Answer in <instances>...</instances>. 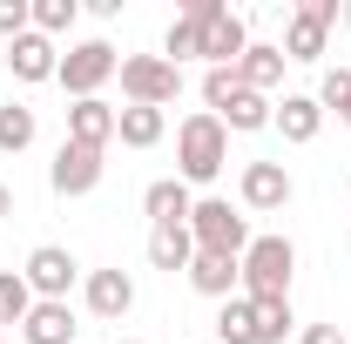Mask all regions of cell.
Instances as JSON below:
<instances>
[{"instance_id":"obj_7","label":"cell","mask_w":351,"mask_h":344,"mask_svg":"<svg viewBox=\"0 0 351 344\" xmlns=\"http://www.w3.org/2000/svg\"><path fill=\"white\" fill-rule=\"evenodd\" d=\"M27 291L34 297H54V304H68V291L82 284V263H75V250H61V243H41V250H27Z\"/></svg>"},{"instance_id":"obj_9","label":"cell","mask_w":351,"mask_h":344,"mask_svg":"<svg viewBox=\"0 0 351 344\" xmlns=\"http://www.w3.org/2000/svg\"><path fill=\"white\" fill-rule=\"evenodd\" d=\"M237 263L243 257H217V250H196V257H189V270H182V277H189V291H196V297H237V291H243V270H237Z\"/></svg>"},{"instance_id":"obj_15","label":"cell","mask_w":351,"mask_h":344,"mask_svg":"<svg viewBox=\"0 0 351 344\" xmlns=\"http://www.w3.org/2000/svg\"><path fill=\"white\" fill-rule=\"evenodd\" d=\"M75 310L68 304H54V297H34V310H27V324H21V338L27 344H75Z\"/></svg>"},{"instance_id":"obj_10","label":"cell","mask_w":351,"mask_h":344,"mask_svg":"<svg viewBox=\"0 0 351 344\" xmlns=\"http://www.w3.org/2000/svg\"><path fill=\"white\" fill-rule=\"evenodd\" d=\"M7 68H14V82H54V68H61V47L47 41V34H21V41H7Z\"/></svg>"},{"instance_id":"obj_4","label":"cell","mask_w":351,"mask_h":344,"mask_svg":"<svg viewBox=\"0 0 351 344\" xmlns=\"http://www.w3.org/2000/svg\"><path fill=\"white\" fill-rule=\"evenodd\" d=\"M122 75V54L108 41H75L68 54H61V68H54V82L68 88L75 101H88V95H101V88Z\"/></svg>"},{"instance_id":"obj_6","label":"cell","mask_w":351,"mask_h":344,"mask_svg":"<svg viewBox=\"0 0 351 344\" xmlns=\"http://www.w3.org/2000/svg\"><path fill=\"white\" fill-rule=\"evenodd\" d=\"M338 21H345V7H338V0H298V7H291V21H284V61H317Z\"/></svg>"},{"instance_id":"obj_28","label":"cell","mask_w":351,"mask_h":344,"mask_svg":"<svg viewBox=\"0 0 351 344\" xmlns=\"http://www.w3.org/2000/svg\"><path fill=\"white\" fill-rule=\"evenodd\" d=\"M317 101H324V115H338L351 129V68H324V82H317Z\"/></svg>"},{"instance_id":"obj_5","label":"cell","mask_w":351,"mask_h":344,"mask_svg":"<svg viewBox=\"0 0 351 344\" xmlns=\"http://www.w3.org/2000/svg\"><path fill=\"white\" fill-rule=\"evenodd\" d=\"M122 95L129 108H169L182 95V68L162 54H122Z\"/></svg>"},{"instance_id":"obj_18","label":"cell","mask_w":351,"mask_h":344,"mask_svg":"<svg viewBox=\"0 0 351 344\" xmlns=\"http://www.w3.org/2000/svg\"><path fill=\"white\" fill-rule=\"evenodd\" d=\"M270 108H277L270 95H257V88H237V95L217 108V122H223V129H237V135H257V129H270Z\"/></svg>"},{"instance_id":"obj_16","label":"cell","mask_w":351,"mask_h":344,"mask_svg":"<svg viewBox=\"0 0 351 344\" xmlns=\"http://www.w3.org/2000/svg\"><path fill=\"white\" fill-rule=\"evenodd\" d=\"M142 210H149V223H156V230H169V223H189L196 196H189V182L162 175V182H149V189H142Z\"/></svg>"},{"instance_id":"obj_30","label":"cell","mask_w":351,"mask_h":344,"mask_svg":"<svg viewBox=\"0 0 351 344\" xmlns=\"http://www.w3.org/2000/svg\"><path fill=\"white\" fill-rule=\"evenodd\" d=\"M237 88H243V75H237V68H210V75H203V101H210V115H217Z\"/></svg>"},{"instance_id":"obj_24","label":"cell","mask_w":351,"mask_h":344,"mask_svg":"<svg viewBox=\"0 0 351 344\" xmlns=\"http://www.w3.org/2000/svg\"><path fill=\"white\" fill-rule=\"evenodd\" d=\"M162 61H176V68H182V61H203V27H196L189 14H176V21H169V34H162Z\"/></svg>"},{"instance_id":"obj_21","label":"cell","mask_w":351,"mask_h":344,"mask_svg":"<svg viewBox=\"0 0 351 344\" xmlns=\"http://www.w3.org/2000/svg\"><path fill=\"white\" fill-rule=\"evenodd\" d=\"M237 75H243V88L270 95V88L284 82V47H270V41H250V47H243V61H237Z\"/></svg>"},{"instance_id":"obj_19","label":"cell","mask_w":351,"mask_h":344,"mask_svg":"<svg viewBox=\"0 0 351 344\" xmlns=\"http://www.w3.org/2000/svg\"><path fill=\"white\" fill-rule=\"evenodd\" d=\"M162 129H169L162 108H115V142H122V149H156Z\"/></svg>"},{"instance_id":"obj_12","label":"cell","mask_w":351,"mask_h":344,"mask_svg":"<svg viewBox=\"0 0 351 344\" xmlns=\"http://www.w3.org/2000/svg\"><path fill=\"white\" fill-rule=\"evenodd\" d=\"M243 210H284L291 203V169L284 162H243Z\"/></svg>"},{"instance_id":"obj_31","label":"cell","mask_w":351,"mask_h":344,"mask_svg":"<svg viewBox=\"0 0 351 344\" xmlns=\"http://www.w3.org/2000/svg\"><path fill=\"white\" fill-rule=\"evenodd\" d=\"M298 344H345V331H338V324H304Z\"/></svg>"},{"instance_id":"obj_33","label":"cell","mask_w":351,"mask_h":344,"mask_svg":"<svg viewBox=\"0 0 351 344\" xmlns=\"http://www.w3.org/2000/svg\"><path fill=\"white\" fill-rule=\"evenodd\" d=\"M345 27H351V0H345Z\"/></svg>"},{"instance_id":"obj_11","label":"cell","mask_w":351,"mask_h":344,"mask_svg":"<svg viewBox=\"0 0 351 344\" xmlns=\"http://www.w3.org/2000/svg\"><path fill=\"white\" fill-rule=\"evenodd\" d=\"M270 129L304 149V142H317V129H324V101H317V95H284V101L270 108Z\"/></svg>"},{"instance_id":"obj_29","label":"cell","mask_w":351,"mask_h":344,"mask_svg":"<svg viewBox=\"0 0 351 344\" xmlns=\"http://www.w3.org/2000/svg\"><path fill=\"white\" fill-rule=\"evenodd\" d=\"M34 27V0H0V41H21Z\"/></svg>"},{"instance_id":"obj_32","label":"cell","mask_w":351,"mask_h":344,"mask_svg":"<svg viewBox=\"0 0 351 344\" xmlns=\"http://www.w3.org/2000/svg\"><path fill=\"white\" fill-rule=\"evenodd\" d=\"M7 216H14V189L0 182V223H7Z\"/></svg>"},{"instance_id":"obj_23","label":"cell","mask_w":351,"mask_h":344,"mask_svg":"<svg viewBox=\"0 0 351 344\" xmlns=\"http://www.w3.org/2000/svg\"><path fill=\"white\" fill-rule=\"evenodd\" d=\"M34 135H41V122H34V108H27V101H0V156L34 149Z\"/></svg>"},{"instance_id":"obj_27","label":"cell","mask_w":351,"mask_h":344,"mask_svg":"<svg viewBox=\"0 0 351 344\" xmlns=\"http://www.w3.org/2000/svg\"><path fill=\"white\" fill-rule=\"evenodd\" d=\"M75 21H82V0H34V34H47V41H61Z\"/></svg>"},{"instance_id":"obj_34","label":"cell","mask_w":351,"mask_h":344,"mask_svg":"<svg viewBox=\"0 0 351 344\" xmlns=\"http://www.w3.org/2000/svg\"><path fill=\"white\" fill-rule=\"evenodd\" d=\"M115 344H142V338H115Z\"/></svg>"},{"instance_id":"obj_2","label":"cell","mask_w":351,"mask_h":344,"mask_svg":"<svg viewBox=\"0 0 351 344\" xmlns=\"http://www.w3.org/2000/svg\"><path fill=\"white\" fill-rule=\"evenodd\" d=\"M237 270H243V297H291L298 250H291V236H250Z\"/></svg>"},{"instance_id":"obj_22","label":"cell","mask_w":351,"mask_h":344,"mask_svg":"<svg viewBox=\"0 0 351 344\" xmlns=\"http://www.w3.org/2000/svg\"><path fill=\"white\" fill-rule=\"evenodd\" d=\"M250 331H257V344H284L291 331H298L291 297H250Z\"/></svg>"},{"instance_id":"obj_1","label":"cell","mask_w":351,"mask_h":344,"mask_svg":"<svg viewBox=\"0 0 351 344\" xmlns=\"http://www.w3.org/2000/svg\"><path fill=\"white\" fill-rule=\"evenodd\" d=\"M223 162H230V129H223L210 108H196V115H182V129H176V182H217Z\"/></svg>"},{"instance_id":"obj_17","label":"cell","mask_w":351,"mask_h":344,"mask_svg":"<svg viewBox=\"0 0 351 344\" xmlns=\"http://www.w3.org/2000/svg\"><path fill=\"white\" fill-rule=\"evenodd\" d=\"M243 47H250L243 14H223V21L203 27V61H210V68H237V61H243Z\"/></svg>"},{"instance_id":"obj_35","label":"cell","mask_w":351,"mask_h":344,"mask_svg":"<svg viewBox=\"0 0 351 344\" xmlns=\"http://www.w3.org/2000/svg\"><path fill=\"white\" fill-rule=\"evenodd\" d=\"M0 344H7V331H0Z\"/></svg>"},{"instance_id":"obj_14","label":"cell","mask_w":351,"mask_h":344,"mask_svg":"<svg viewBox=\"0 0 351 344\" xmlns=\"http://www.w3.org/2000/svg\"><path fill=\"white\" fill-rule=\"evenodd\" d=\"M68 142H82V149H108L115 142V108L101 101V95H88L68 108Z\"/></svg>"},{"instance_id":"obj_13","label":"cell","mask_w":351,"mask_h":344,"mask_svg":"<svg viewBox=\"0 0 351 344\" xmlns=\"http://www.w3.org/2000/svg\"><path fill=\"white\" fill-rule=\"evenodd\" d=\"M82 297H88L95 317H129V310H135V277H129V270H88Z\"/></svg>"},{"instance_id":"obj_25","label":"cell","mask_w":351,"mask_h":344,"mask_svg":"<svg viewBox=\"0 0 351 344\" xmlns=\"http://www.w3.org/2000/svg\"><path fill=\"white\" fill-rule=\"evenodd\" d=\"M27 310H34L27 277H21V270H0V331H7V324H27Z\"/></svg>"},{"instance_id":"obj_3","label":"cell","mask_w":351,"mask_h":344,"mask_svg":"<svg viewBox=\"0 0 351 344\" xmlns=\"http://www.w3.org/2000/svg\"><path fill=\"white\" fill-rule=\"evenodd\" d=\"M189 236H196V250L243 257V250H250V216L230 210V196H196V210H189Z\"/></svg>"},{"instance_id":"obj_8","label":"cell","mask_w":351,"mask_h":344,"mask_svg":"<svg viewBox=\"0 0 351 344\" xmlns=\"http://www.w3.org/2000/svg\"><path fill=\"white\" fill-rule=\"evenodd\" d=\"M101 149H82V142H61L54 149V162H47V189L54 196H88L95 182H101Z\"/></svg>"},{"instance_id":"obj_20","label":"cell","mask_w":351,"mask_h":344,"mask_svg":"<svg viewBox=\"0 0 351 344\" xmlns=\"http://www.w3.org/2000/svg\"><path fill=\"white\" fill-rule=\"evenodd\" d=\"M189 257H196V236H189V223H169V230H149V263L156 270H189Z\"/></svg>"},{"instance_id":"obj_26","label":"cell","mask_w":351,"mask_h":344,"mask_svg":"<svg viewBox=\"0 0 351 344\" xmlns=\"http://www.w3.org/2000/svg\"><path fill=\"white\" fill-rule=\"evenodd\" d=\"M217 338H223V344H257V331H250V297H243V291H237V297H223Z\"/></svg>"}]
</instances>
